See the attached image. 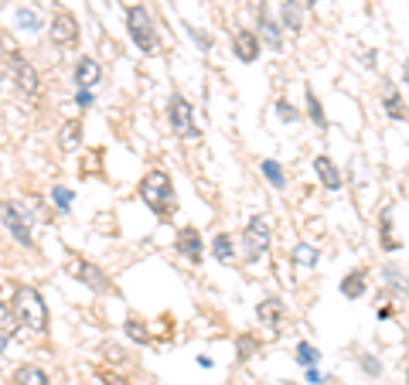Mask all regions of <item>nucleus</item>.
<instances>
[{
	"label": "nucleus",
	"instance_id": "1",
	"mask_svg": "<svg viewBox=\"0 0 409 385\" xmlns=\"http://www.w3.org/2000/svg\"><path fill=\"white\" fill-rule=\"evenodd\" d=\"M14 321L31 331V334H45L48 331V307H45V297L34 290V287H17L14 293Z\"/></svg>",
	"mask_w": 409,
	"mask_h": 385
},
{
	"label": "nucleus",
	"instance_id": "2",
	"mask_svg": "<svg viewBox=\"0 0 409 385\" xmlns=\"http://www.w3.org/2000/svg\"><path fill=\"white\" fill-rule=\"evenodd\" d=\"M140 198L157 218H171V212H174V185H171V178H167L164 170H150V174L140 181Z\"/></svg>",
	"mask_w": 409,
	"mask_h": 385
},
{
	"label": "nucleus",
	"instance_id": "3",
	"mask_svg": "<svg viewBox=\"0 0 409 385\" xmlns=\"http://www.w3.org/2000/svg\"><path fill=\"white\" fill-rule=\"evenodd\" d=\"M126 31H130V38H133V45L140 48V51H147V55L160 48L157 28H154V17H150V11H147V7H140V4H133V7L126 11Z\"/></svg>",
	"mask_w": 409,
	"mask_h": 385
},
{
	"label": "nucleus",
	"instance_id": "4",
	"mask_svg": "<svg viewBox=\"0 0 409 385\" xmlns=\"http://www.w3.org/2000/svg\"><path fill=\"white\" fill-rule=\"evenodd\" d=\"M269 242H273V232H269V222L263 215H252L242 229V249H246V260H259L269 252Z\"/></svg>",
	"mask_w": 409,
	"mask_h": 385
},
{
	"label": "nucleus",
	"instance_id": "5",
	"mask_svg": "<svg viewBox=\"0 0 409 385\" xmlns=\"http://www.w3.org/2000/svg\"><path fill=\"white\" fill-rule=\"evenodd\" d=\"M65 270L72 273L76 279H82L89 290H95V293H110V277L95 266V262H89V260H82V256H76V252H68L65 256Z\"/></svg>",
	"mask_w": 409,
	"mask_h": 385
},
{
	"label": "nucleus",
	"instance_id": "6",
	"mask_svg": "<svg viewBox=\"0 0 409 385\" xmlns=\"http://www.w3.org/2000/svg\"><path fill=\"white\" fill-rule=\"evenodd\" d=\"M167 123H171V130L177 133V137H198V126H195V113H191V103L185 99V96L174 93L171 99H167Z\"/></svg>",
	"mask_w": 409,
	"mask_h": 385
},
{
	"label": "nucleus",
	"instance_id": "7",
	"mask_svg": "<svg viewBox=\"0 0 409 385\" xmlns=\"http://www.w3.org/2000/svg\"><path fill=\"white\" fill-rule=\"evenodd\" d=\"M0 218H4V229L14 235L21 246H34V239H31V218L24 215V208H17L14 201H0Z\"/></svg>",
	"mask_w": 409,
	"mask_h": 385
},
{
	"label": "nucleus",
	"instance_id": "8",
	"mask_svg": "<svg viewBox=\"0 0 409 385\" xmlns=\"http://www.w3.org/2000/svg\"><path fill=\"white\" fill-rule=\"evenodd\" d=\"M48 38H51V45H58V48H76L79 45V21H76V14H68V11H55L51 24H48Z\"/></svg>",
	"mask_w": 409,
	"mask_h": 385
},
{
	"label": "nucleus",
	"instance_id": "9",
	"mask_svg": "<svg viewBox=\"0 0 409 385\" xmlns=\"http://www.w3.org/2000/svg\"><path fill=\"white\" fill-rule=\"evenodd\" d=\"M11 72H14V86L21 89V96H28V99H34L38 96V86H41V78H38V72H34V65L24 58V55H11Z\"/></svg>",
	"mask_w": 409,
	"mask_h": 385
},
{
	"label": "nucleus",
	"instance_id": "10",
	"mask_svg": "<svg viewBox=\"0 0 409 385\" xmlns=\"http://www.w3.org/2000/svg\"><path fill=\"white\" fill-rule=\"evenodd\" d=\"M174 249H177V256H185L188 262H202V256H204V239H202V232L191 229V225L177 229V235H174Z\"/></svg>",
	"mask_w": 409,
	"mask_h": 385
},
{
	"label": "nucleus",
	"instance_id": "11",
	"mask_svg": "<svg viewBox=\"0 0 409 385\" xmlns=\"http://www.w3.org/2000/svg\"><path fill=\"white\" fill-rule=\"evenodd\" d=\"M284 314H286V307H284V300H280V297H266V300L256 307V317H259V324L266 327L269 334H276V331H280Z\"/></svg>",
	"mask_w": 409,
	"mask_h": 385
},
{
	"label": "nucleus",
	"instance_id": "12",
	"mask_svg": "<svg viewBox=\"0 0 409 385\" xmlns=\"http://www.w3.org/2000/svg\"><path fill=\"white\" fill-rule=\"evenodd\" d=\"M232 51H236L239 62H246V65L256 62V58H259V34L239 28V31L232 34Z\"/></svg>",
	"mask_w": 409,
	"mask_h": 385
},
{
	"label": "nucleus",
	"instance_id": "13",
	"mask_svg": "<svg viewBox=\"0 0 409 385\" xmlns=\"http://www.w3.org/2000/svg\"><path fill=\"white\" fill-rule=\"evenodd\" d=\"M382 109H385V116H389V120H399V123H406V120H409L406 99L399 96V89H395L393 82H385V86H382Z\"/></svg>",
	"mask_w": 409,
	"mask_h": 385
},
{
	"label": "nucleus",
	"instance_id": "14",
	"mask_svg": "<svg viewBox=\"0 0 409 385\" xmlns=\"http://www.w3.org/2000/svg\"><path fill=\"white\" fill-rule=\"evenodd\" d=\"M72 78H76V86H79V89H93V86H99V78H103V68H99V62H95V58L82 55L79 62H76V72H72Z\"/></svg>",
	"mask_w": 409,
	"mask_h": 385
},
{
	"label": "nucleus",
	"instance_id": "15",
	"mask_svg": "<svg viewBox=\"0 0 409 385\" xmlns=\"http://www.w3.org/2000/svg\"><path fill=\"white\" fill-rule=\"evenodd\" d=\"M314 174L321 178V185L328 188V191H338V188H341V168H338L328 154L314 157Z\"/></svg>",
	"mask_w": 409,
	"mask_h": 385
},
{
	"label": "nucleus",
	"instance_id": "16",
	"mask_svg": "<svg viewBox=\"0 0 409 385\" xmlns=\"http://www.w3.org/2000/svg\"><path fill=\"white\" fill-rule=\"evenodd\" d=\"M280 21H284L286 31H294V34L304 31V0H286L284 7H280Z\"/></svg>",
	"mask_w": 409,
	"mask_h": 385
},
{
	"label": "nucleus",
	"instance_id": "17",
	"mask_svg": "<svg viewBox=\"0 0 409 385\" xmlns=\"http://www.w3.org/2000/svg\"><path fill=\"white\" fill-rule=\"evenodd\" d=\"M365 290H368V277H365V270H351V273L341 279V297H348V300L365 297Z\"/></svg>",
	"mask_w": 409,
	"mask_h": 385
},
{
	"label": "nucleus",
	"instance_id": "18",
	"mask_svg": "<svg viewBox=\"0 0 409 385\" xmlns=\"http://www.w3.org/2000/svg\"><path fill=\"white\" fill-rule=\"evenodd\" d=\"M212 256L219 262H225V266L236 262V239H232L229 232H219V235L212 239Z\"/></svg>",
	"mask_w": 409,
	"mask_h": 385
},
{
	"label": "nucleus",
	"instance_id": "19",
	"mask_svg": "<svg viewBox=\"0 0 409 385\" xmlns=\"http://www.w3.org/2000/svg\"><path fill=\"white\" fill-rule=\"evenodd\" d=\"M259 41H266L269 48H284V34H280V24H276V21H269L263 7H259Z\"/></svg>",
	"mask_w": 409,
	"mask_h": 385
},
{
	"label": "nucleus",
	"instance_id": "20",
	"mask_svg": "<svg viewBox=\"0 0 409 385\" xmlns=\"http://www.w3.org/2000/svg\"><path fill=\"white\" fill-rule=\"evenodd\" d=\"M14 385H51L45 369H38V365H21L14 371Z\"/></svg>",
	"mask_w": 409,
	"mask_h": 385
},
{
	"label": "nucleus",
	"instance_id": "21",
	"mask_svg": "<svg viewBox=\"0 0 409 385\" xmlns=\"http://www.w3.org/2000/svg\"><path fill=\"white\" fill-rule=\"evenodd\" d=\"M378 235H382V249H385V252H395V249H399V239H393V212H389V208L378 218Z\"/></svg>",
	"mask_w": 409,
	"mask_h": 385
},
{
	"label": "nucleus",
	"instance_id": "22",
	"mask_svg": "<svg viewBox=\"0 0 409 385\" xmlns=\"http://www.w3.org/2000/svg\"><path fill=\"white\" fill-rule=\"evenodd\" d=\"M259 168H263V178H266L269 185L276 188V191H284V188H286V174H284V168H280L276 160H263Z\"/></svg>",
	"mask_w": 409,
	"mask_h": 385
},
{
	"label": "nucleus",
	"instance_id": "23",
	"mask_svg": "<svg viewBox=\"0 0 409 385\" xmlns=\"http://www.w3.org/2000/svg\"><path fill=\"white\" fill-rule=\"evenodd\" d=\"M382 279H385V287L399 290L403 297L409 293V279H406V273H403V270H395V266H385V270H382Z\"/></svg>",
	"mask_w": 409,
	"mask_h": 385
},
{
	"label": "nucleus",
	"instance_id": "24",
	"mask_svg": "<svg viewBox=\"0 0 409 385\" xmlns=\"http://www.w3.org/2000/svg\"><path fill=\"white\" fill-rule=\"evenodd\" d=\"M290 260L297 262V266H317V260H321V252H317L314 246H307V242H300V246H294V252H290Z\"/></svg>",
	"mask_w": 409,
	"mask_h": 385
},
{
	"label": "nucleus",
	"instance_id": "25",
	"mask_svg": "<svg viewBox=\"0 0 409 385\" xmlns=\"http://www.w3.org/2000/svg\"><path fill=\"white\" fill-rule=\"evenodd\" d=\"M294 354H297V365H304V369H314L317 358H321V351H317L311 341H300L297 348H294Z\"/></svg>",
	"mask_w": 409,
	"mask_h": 385
},
{
	"label": "nucleus",
	"instance_id": "26",
	"mask_svg": "<svg viewBox=\"0 0 409 385\" xmlns=\"http://www.w3.org/2000/svg\"><path fill=\"white\" fill-rule=\"evenodd\" d=\"M307 116L314 120L317 130H324L328 126V116H324V106H321V99L314 96V89H307Z\"/></svg>",
	"mask_w": 409,
	"mask_h": 385
},
{
	"label": "nucleus",
	"instance_id": "27",
	"mask_svg": "<svg viewBox=\"0 0 409 385\" xmlns=\"http://www.w3.org/2000/svg\"><path fill=\"white\" fill-rule=\"evenodd\" d=\"M79 137H82V126H79V123L65 126L62 133H58V143H62V150H76V147H79Z\"/></svg>",
	"mask_w": 409,
	"mask_h": 385
},
{
	"label": "nucleus",
	"instance_id": "28",
	"mask_svg": "<svg viewBox=\"0 0 409 385\" xmlns=\"http://www.w3.org/2000/svg\"><path fill=\"white\" fill-rule=\"evenodd\" d=\"M17 24H21V28H24V31H41V17L34 14L31 7H21V11H17Z\"/></svg>",
	"mask_w": 409,
	"mask_h": 385
},
{
	"label": "nucleus",
	"instance_id": "29",
	"mask_svg": "<svg viewBox=\"0 0 409 385\" xmlns=\"http://www.w3.org/2000/svg\"><path fill=\"white\" fill-rule=\"evenodd\" d=\"M51 201H55L62 212H68V208H72V201H76V195H72V188L55 185V188H51Z\"/></svg>",
	"mask_w": 409,
	"mask_h": 385
},
{
	"label": "nucleus",
	"instance_id": "30",
	"mask_svg": "<svg viewBox=\"0 0 409 385\" xmlns=\"http://www.w3.org/2000/svg\"><path fill=\"white\" fill-rule=\"evenodd\" d=\"M93 385H130V382H126L123 375H116V371L103 369V371H95V375H93Z\"/></svg>",
	"mask_w": 409,
	"mask_h": 385
},
{
	"label": "nucleus",
	"instance_id": "31",
	"mask_svg": "<svg viewBox=\"0 0 409 385\" xmlns=\"http://www.w3.org/2000/svg\"><path fill=\"white\" fill-rule=\"evenodd\" d=\"M362 371H368L372 379H378V375H382V365H378L376 354H362Z\"/></svg>",
	"mask_w": 409,
	"mask_h": 385
},
{
	"label": "nucleus",
	"instance_id": "32",
	"mask_svg": "<svg viewBox=\"0 0 409 385\" xmlns=\"http://www.w3.org/2000/svg\"><path fill=\"white\" fill-rule=\"evenodd\" d=\"M126 331H130V338L140 341V344H143V341H150V334L143 331V324H140V321H126Z\"/></svg>",
	"mask_w": 409,
	"mask_h": 385
},
{
	"label": "nucleus",
	"instance_id": "33",
	"mask_svg": "<svg viewBox=\"0 0 409 385\" xmlns=\"http://www.w3.org/2000/svg\"><path fill=\"white\" fill-rule=\"evenodd\" d=\"M276 113H280V120H286V123H294V120L300 116V113H297L294 106H290L286 99H280V103H276Z\"/></svg>",
	"mask_w": 409,
	"mask_h": 385
},
{
	"label": "nucleus",
	"instance_id": "34",
	"mask_svg": "<svg viewBox=\"0 0 409 385\" xmlns=\"http://www.w3.org/2000/svg\"><path fill=\"white\" fill-rule=\"evenodd\" d=\"M11 321H14V310H7L0 304V324H11Z\"/></svg>",
	"mask_w": 409,
	"mask_h": 385
},
{
	"label": "nucleus",
	"instance_id": "35",
	"mask_svg": "<svg viewBox=\"0 0 409 385\" xmlns=\"http://www.w3.org/2000/svg\"><path fill=\"white\" fill-rule=\"evenodd\" d=\"M307 382H311V385H321L324 379H321V371H317V369H307Z\"/></svg>",
	"mask_w": 409,
	"mask_h": 385
},
{
	"label": "nucleus",
	"instance_id": "36",
	"mask_svg": "<svg viewBox=\"0 0 409 385\" xmlns=\"http://www.w3.org/2000/svg\"><path fill=\"white\" fill-rule=\"evenodd\" d=\"M93 103V93L89 89H79V106H89Z\"/></svg>",
	"mask_w": 409,
	"mask_h": 385
},
{
	"label": "nucleus",
	"instance_id": "37",
	"mask_svg": "<svg viewBox=\"0 0 409 385\" xmlns=\"http://www.w3.org/2000/svg\"><path fill=\"white\" fill-rule=\"evenodd\" d=\"M376 58H378L376 51H365V65H368V68H376Z\"/></svg>",
	"mask_w": 409,
	"mask_h": 385
},
{
	"label": "nucleus",
	"instance_id": "38",
	"mask_svg": "<svg viewBox=\"0 0 409 385\" xmlns=\"http://www.w3.org/2000/svg\"><path fill=\"white\" fill-rule=\"evenodd\" d=\"M403 82H406V89H409V58L403 62Z\"/></svg>",
	"mask_w": 409,
	"mask_h": 385
},
{
	"label": "nucleus",
	"instance_id": "39",
	"mask_svg": "<svg viewBox=\"0 0 409 385\" xmlns=\"http://www.w3.org/2000/svg\"><path fill=\"white\" fill-rule=\"evenodd\" d=\"M7 351V334H4V331H0V354Z\"/></svg>",
	"mask_w": 409,
	"mask_h": 385
},
{
	"label": "nucleus",
	"instance_id": "40",
	"mask_svg": "<svg viewBox=\"0 0 409 385\" xmlns=\"http://www.w3.org/2000/svg\"><path fill=\"white\" fill-rule=\"evenodd\" d=\"M314 4H317V0H304V7H314Z\"/></svg>",
	"mask_w": 409,
	"mask_h": 385
},
{
	"label": "nucleus",
	"instance_id": "41",
	"mask_svg": "<svg viewBox=\"0 0 409 385\" xmlns=\"http://www.w3.org/2000/svg\"><path fill=\"white\" fill-rule=\"evenodd\" d=\"M406 385H409V369H406Z\"/></svg>",
	"mask_w": 409,
	"mask_h": 385
},
{
	"label": "nucleus",
	"instance_id": "42",
	"mask_svg": "<svg viewBox=\"0 0 409 385\" xmlns=\"http://www.w3.org/2000/svg\"><path fill=\"white\" fill-rule=\"evenodd\" d=\"M286 385H290V382H286Z\"/></svg>",
	"mask_w": 409,
	"mask_h": 385
}]
</instances>
